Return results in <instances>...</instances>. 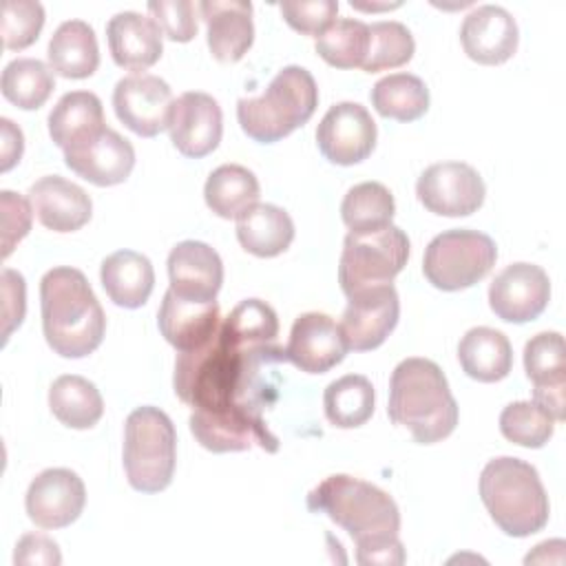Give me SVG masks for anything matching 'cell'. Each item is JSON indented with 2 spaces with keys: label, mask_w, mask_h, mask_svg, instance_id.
Returning a JSON list of instances; mask_svg holds the SVG:
<instances>
[{
  "label": "cell",
  "mask_w": 566,
  "mask_h": 566,
  "mask_svg": "<svg viewBox=\"0 0 566 566\" xmlns=\"http://www.w3.org/2000/svg\"><path fill=\"white\" fill-rule=\"evenodd\" d=\"M221 325L237 343L245 347H268L274 345L279 336V316L261 298L241 301Z\"/></svg>",
  "instance_id": "60d3db41"
},
{
  "label": "cell",
  "mask_w": 566,
  "mask_h": 566,
  "mask_svg": "<svg viewBox=\"0 0 566 566\" xmlns=\"http://www.w3.org/2000/svg\"><path fill=\"white\" fill-rule=\"evenodd\" d=\"M0 126H2L0 170L7 172V170H11L20 161L22 150H24V137H22V130L11 119H7V117L0 119Z\"/></svg>",
  "instance_id": "c3c4849f"
},
{
  "label": "cell",
  "mask_w": 566,
  "mask_h": 566,
  "mask_svg": "<svg viewBox=\"0 0 566 566\" xmlns=\"http://www.w3.org/2000/svg\"><path fill=\"white\" fill-rule=\"evenodd\" d=\"M416 42L411 31L396 20L369 24V51L363 62L365 73H378L407 64L413 57Z\"/></svg>",
  "instance_id": "ab89813d"
},
{
  "label": "cell",
  "mask_w": 566,
  "mask_h": 566,
  "mask_svg": "<svg viewBox=\"0 0 566 566\" xmlns=\"http://www.w3.org/2000/svg\"><path fill=\"white\" fill-rule=\"evenodd\" d=\"M495 241L478 230L455 228L433 237L422 256L427 281L444 292H458L482 281L495 265Z\"/></svg>",
  "instance_id": "ba28073f"
},
{
  "label": "cell",
  "mask_w": 566,
  "mask_h": 566,
  "mask_svg": "<svg viewBox=\"0 0 566 566\" xmlns=\"http://www.w3.org/2000/svg\"><path fill=\"white\" fill-rule=\"evenodd\" d=\"M369 51V27L354 18L334 20L318 38L316 53L336 69L363 66Z\"/></svg>",
  "instance_id": "74e56055"
},
{
  "label": "cell",
  "mask_w": 566,
  "mask_h": 566,
  "mask_svg": "<svg viewBox=\"0 0 566 566\" xmlns=\"http://www.w3.org/2000/svg\"><path fill=\"white\" fill-rule=\"evenodd\" d=\"M263 409L256 407H234L221 413H208L192 409L190 413V431L197 442L212 453L228 451H245L252 444H259L263 451H279V440L270 433Z\"/></svg>",
  "instance_id": "8fae6325"
},
{
  "label": "cell",
  "mask_w": 566,
  "mask_h": 566,
  "mask_svg": "<svg viewBox=\"0 0 566 566\" xmlns=\"http://www.w3.org/2000/svg\"><path fill=\"white\" fill-rule=\"evenodd\" d=\"M146 9L168 40L190 42L197 35L199 9L190 0H150Z\"/></svg>",
  "instance_id": "7bdbcfd3"
},
{
  "label": "cell",
  "mask_w": 566,
  "mask_h": 566,
  "mask_svg": "<svg viewBox=\"0 0 566 566\" xmlns=\"http://www.w3.org/2000/svg\"><path fill=\"white\" fill-rule=\"evenodd\" d=\"M517 22L497 4H482L464 15L460 42L464 53L478 64H502L517 51Z\"/></svg>",
  "instance_id": "ffe728a7"
},
{
  "label": "cell",
  "mask_w": 566,
  "mask_h": 566,
  "mask_svg": "<svg viewBox=\"0 0 566 566\" xmlns=\"http://www.w3.org/2000/svg\"><path fill=\"white\" fill-rule=\"evenodd\" d=\"M387 416L405 427L418 444H433L453 433L458 402L447 376L429 358H405L389 378Z\"/></svg>",
  "instance_id": "277c9868"
},
{
  "label": "cell",
  "mask_w": 566,
  "mask_h": 566,
  "mask_svg": "<svg viewBox=\"0 0 566 566\" xmlns=\"http://www.w3.org/2000/svg\"><path fill=\"white\" fill-rule=\"evenodd\" d=\"M2 95L22 111L40 108L55 88L51 66L38 57H18L2 71Z\"/></svg>",
  "instance_id": "8d00e7d4"
},
{
  "label": "cell",
  "mask_w": 566,
  "mask_h": 566,
  "mask_svg": "<svg viewBox=\"0 0 566 566\" xmlns=\"http://www.w3.org/2000/svg\"><path fill=\"white\" fill-rule=\"evenodd\" d=\"M172 102L170 86L150 73H130L113 91L117 119L139 137H155L168 128Z\"/></svg>",
  "instance_id": "7c38bea8"
},
{
  "label": "cell",
  "mask_w": 566,
  "mask_h": 566,
  "mask_svg": "<svg viewBox=\"0 0 566 566\" xmlns=\"http://www.w3.org/2000/svg\"><path fill=\"white\" fill-rule=\"evenodd\" d=\"M40 310L44 338L62 358H84L102 345L106 316L80 270H49L40 281Z\"/></svg>",
  "instance_id": "3957f363"
},
{
  "label": "cell",
  "mask_w": 566,
  "mask_h": 566,
  "mask_svg": "<svg viewBox=\"0 0 566 566\" xmlns=\"http://www.w3.org/2000/svg\"><path fill=\"white\" fill-rule=\"evenodd\" d=\"M480 497L491 520L511 537H528L548 522L551 504L533 464L502 455L484 464Z\"/></svg>",
  "instance_id": "5b68a950"
},
{
  "label": "cell",
  "mask_w": 566,
  "mask_h": 566,
  "mask_svg": "<svg viewBox=\"0 0 566 566\" xmlns=\"http://www.w3.org/2000/svg\"><path fill=\"white\" fill-rule=\"evenodd\" d=\"M555 422L557 420L535 400L511 402L500 413L502 436L526 449L544 447L553 438Z\"/></svg>",
  "instance_id": "f35d334b"
},
{
  "label": "cell",
  "mask_w": 566,
  "mask_h": 566,
  "mask_svg": "<svg viewBox=\"0 0 566 566\" xmlns=\"http://www.w3.org/2000/svg\"><path fill=\"white\" fill-rule=\"evenodd\" d=\"M49 66L69 80L91 77L99 66V46L91 24L84 20L62 22L49 40Z\"/></svg>",
  "instance_id": "f1b7e54d"
},
{
  "label": "cell",
  "mask_w": 566,
  "mask_h": 566,
  "mask_svg": "<svg viewBox=\"0 0 566 566\" xmlns=\"http://www.w3.org/2000/svg\"><path fill=\"white\" fill-rule=\"evenodd\" d=\"M458 360L469 378L497 382L513 367V347L500 329L473 327L458 343Z\"/></svg>",
  "instance_id": "f546056e"
},
{
  "label": "cell",
  "mask_w": 566,
  "mask_h": 566,
  "mask_svg": "<svg viewBox=\"0 0 566 566\" xmlns=\"http://www.w3.org/2000/svg\"><path fill=\"white\" fill-rule=\"evenodd\" d=\"M237 239L254 256H279L294 239V221L274 203H256L237 219Z\"/></svg>",
  "instance_id": "4dcf8cb0"
},
{
  "label": "cell",
  "mask_w": 566,
  "mask_h": 566,
  "mask_svg": "<svg viewBox=\"0 0 566 566\" xmlns=\"http://www.w3.org/2000/svg\"><path fill=\"white\" fill-rule=\"evenodd\" d=\"M551 301L548 274L535 263H511L489 287L493 314L506 323L535 321Z\"/></svg>",
  "instance_id": "9a60e30c"
},
{
  "label": "cell",
  "mask_w": 566,
  "mask_h": 566,
  "mask_svg": "<svg viewBox=\"0 0 566 566\" xmlns=\"http://www.w3.org/2000/svg\"><path fill=\"white\" fill-rule=\"evenodd\" d=\"M376 394L371 382L360 374H347L332 380L323 394L327 420L338 429H356L374 413Z\"/></svg>",
  "instance_id": "e575fe53"
},
{
  "label": "cell",
  "mask_w": 566,
  "mask_h": 566,
  "mask_svg": "<svg viewBox=\"0 0 566 566\" xmlns=\"http://www.w3.org/2000/svg\"><path fill=\"white\" fill-rule=\"evenodd\" d=\"M376 135V122L365 106L356 102H338L323 115L316 128V144L327 161L354 166L371 155Z\"/></svg>",
  "instance_id": "4fadbf2b"
},
{
  "label": "cell",
  "mask_w": 566,
  "mask_h": 566,
  "mask_svg": "<svg viewBox=\"0 0 566 566\" xmlns=\"http://www.w3.org/2000/svg\"><path fill=\"white\" fill-rule=\"evenodd\" d=\"M177 431L157 407L144 405L128 413L124 424V471L139 493H159L172 482Z\"/></svg>",
  "instance_id": "52a82bcc"
},
{
  "label": "cell",
  "mask_w": 566,
  "mask_h": 566,
  "mask_svg": "<svg viewBox=\"0 0 566 566\" xmlns=\"http://www.w3.org/2000/svg\"><path fill=\"white\" fill-rule=\"evenodd\" d=\"M265 360H285V349L276 345L245 347L237 343L223 325L201 347L179 352L175 360V394L192 409L221 413L234 407H256V374Z\"/></svg>",
  "instance_id": "6da1fadb"
},
{
  "label": "cell",
  "mask_w": 566,
  "mask_h": 566,
  "mask_svg": "<svg viewBox=\"0 0 566 566\" xmlns=\"http://www.w3.org/2000/svg\"><path fill=\"white\" fill-rule=\"evenodd\" d=\"M104 128L102 99L91 91L64 93L49 113V135L62 150L95 139Z\"/></svg>",
  "instance_id": "4316f807"
},
{
  "label": "cell",
  "mask_w": 566,
  "mask_h": 566,
  "mask_svg": "<svg viewBox=\"0 0 566 566\" xmlns=\"http://www.w3.org/2000/svg\"><path fill=\"white\" fill-rule=\"evenodd\" d=\"M307 509L325 513L356 542V562L402 564L405 548L398 539L400 511L389 493L347 473L325 478L307 493Z\"/></svg>",
  "instance_id": "7a4b0ae2"
},
{
  "label": "cell",
  "mask_w": 566,
  "mask_h": 566,
  "mask_svg": "<svg viewBox=\"0 0 566 566\" xmlns=\"http://www.w3.org/2000/svg\"><path fill=\"white\" fill-rule=\"evenodd\" d=\"M283 20L303 35H321L338 13L336 0H312V2H281Z\"/></svg>",
  "instance_id": "ee69618b"
},
{
  "label": "cell",
  "mask_w": 566,
  "mask_h": 566,
  "mask_svg": "<svg viewBox=\"0 0 566 566\" xmlns=\"http://www.w3.org/2000/svg\"><path fill=\"white\" fill-rule=\"evenodd\" d=\"M49 407L53 416L71 429H91L104 413L99 389L84 376L64 374L49 389Z\"/></svg>",
  "instance_id": "d6a6232c"
},
{
  "label": "cell",
  "mask_w": 566,
  "mask_h": 566,
  "mask_svg": "<svg viewBox=\"0 0 566 566\" xmlns=\"http://www.w3.org/2000/svg\"><path fill=\"white\" fill-rule=\"evenodd\" d=\"M208 29V49L223 64L239 62L254 42L252 4L245 0H203L197 4Z\"/></svg>",
  "instance_id": "603a6c76"
},
{
  "label": "cell",
  "mask_w": 566,
  "mask_h": 566,
  "mask_svg": "<svg viewBox=\"0 0 566 566\" xmlns=\"http://www.w3.org/2000/svg\"><path fill=\"white\" fill-rule=\"evenodd\" d=\"M44 27V7L33 0L2 2V44L9 51L31 46Z\"/></svg>",
  "instance_id": "b9f144b4"
},
{
  "label": "cell",
  "mask_w": 566,
  "mask_h": 566,
  "mask_svg": "<svg viewBox=\"0 0 566 566\" xmlns=\"http://www.w3.org/2000/svg\"><path fill=\"white\" fill-rule=\"evenodd\" d=\"M347 307L340 318V329L347 347L354 352H369L385 343L400 316L398 292L391 283L374 285L347 296Z\"/></svg>",
  "instance_id": "5bb4252c"
},
{
  "label": "cell",
  "mask_w": 566,
  "mask_h": 566,
  "mask_svg": "<svg viewBox=\"0 0 566 566\" xmlns=\"http://www.w3.org/2000/svg\"><path fill=\"white\" fill-rule=\"evenodd\" d=\"M524 369L533 380V400L555 420H564L566 402V349L559 332H539L524 347Z\"/></svg>",
  "instance_id": "d6986e66"
},
{
  "label": "cell",
  "mask_w": 566,
  "mask_h": 566,
  "mask_svg": "<svg viewBox=\"0 0 566 566\" xmlns=\"http://www.w3.org/2000/svg\"><path fill=\"white\" fill-rule=\"evenodd\" d=\"M0 208H2V256L7 259L13 252V248L29 234L33 208L29 199L11 190L0 192Z\"/></svg>",
  "instance_id": "f6af8a7d"
},
{
  "label": "cell",
  "mask_w": 566,
  "mask_h": 566,
  "mask_svg": "<svg viewBox=\"0 0 566 566\" xmlns=\"http://www.w3.org/2000/svg\"><path fill=\"white\" fill-rule=\"evenodd\" d=\"M316 106L318 88L312 73L290 64L272 77L263 95L237 102V119L250 139L274 144L307 124Z\"/></svg>",
  "instance_id": "8992f818"
},
{
  "label": "cell",
  "mask_w": 566,
  "mask_h": 566,
  "mask_svg": "<svg viewBox=\"0 0 566 566\" xmlns=\"http://www.w3.org/2000/svg\"><path fill=\"white\" fill-rule=\"evenodd\" d=\"M27 199L38 221L53 232H75L88 223L93 214V203L86 190L60 175L40 177L29 188Z\"/></svg>",
  "instance_id": "cb8c5ba5"
},
{
  "label": "cell",
  "mask_w": 566,
  "mask_h": 566,
  "mask_svg": "<svg viewBox=\"0 0 566 566\" xmlns=\"http://www.w3.org/2000/svg\"><path fill=\"white\" fill-rule=\"evenodd\" d=\"M102 287L108 298L126 310L142 307L155 285V270L148 256L135 250H117L102 261Z\"/></svg>",
  "instance_id": "83f0119b"
},
{
  "label": "cell",
  "mask_w": 566,
  "mask_h": 566,
  "mask_svg": "<svg viewBox=\"0 0 566 566\" xmlns=\"http://www.w3.org/2000/svg\"><path fill=\"white\" fill-rule=\"evenodd\" d=\"M396 214V201L389 188L378 181H363L347 190L340 203V217L349 232H374L391 223Z\"/></svg>",
  "instance_id": "d590c367"
},
{
  "label": "cell",
  "mask_w": 566,
  "mask_h": 566,
  "mask_svg": "<svg viewBox=\"0 0 566 566\" xmlns=\"http://www.w3.org/2000/svg\"><path fill=\"white\" fill-rule=\"evenodd\" d=\"M170 142L184 157L210 155L223 135V115L217 99L201 91H186L172 102Z\"/></svg>",
  "instance_id": "e0dca14e"
},
{
  "label": "cell",
  "mask_w": 566,
  "mask_h": 566,
  "mask_svg": "<svg viewBox=\"0 0 566 566\" xmlns=\"http://www.w3.org/2000/svg\"><path fill=\"white\" fill-rule=\"evenodd\" d=\"M170 290L184 298L217 301L223 283V261L203 241H181L168 254Z\"/></svg>",
  "instance_id": "44dd1931"
},
{
  "label": "cell",
  "mask_w": 566,
  "mask_h": 566,
  "mask_svg": "<svg viewBox=\"0 0 566 566\" xmlns=\"http://www.w3.org/2000/svg\"><path fill=\"white\" fill-rule=\"evenodd\" d=\"M261 195L259 179L252 170L239 164H223L214 168L203 186L208 208L221 219H239L256 206Z\"/></svg>",
  "instance_id": "1f68e13d"
},
{
  "label": "cell",
  "mask_w": 566,
  "mask_h": 566,
  "mask_svg": "<svg viewBox=\"0 0 566 566\" xmlns=\"http://www.w3.org/2000/svg\"><path fill=\"white\" fill-rule=\"evenodd\" d=\"M64 164L95 186H115L128 179L135 166V148L113 128H104L95 139L64 150Z\"/></svg>",
  "instance_id": "7402d4cb"
},
{
  "label": "cell",
  "mask_w": 566,
  "mask_h": 566,
  "mask_svg": "<svg viewBox=\"0 0 566 566\" xmlns=\"http://www.w3.org/2000/svg\"><path fill=\"white\" fill-rule=\"evenodd\" d=\"M378 115L396 122H416L429 108L427 84L411 73H391L378 80L369 93Z\"/></svg>",
  "instance_id": "836d02e7"
},
{
  "label": "cell",
  "mask_w": 566,
  "mask_h": 566,
  "mask_svg": "<svg viewBox=\"0 0 566 566\" xmlns=\"http://www.w3.org/2000/svg\"><path fill=\"white\" fill-rule=\"evenodd\" d=\"M418 201L440 217H469L486 195L480 172L464 161H438L422 170L416 181Z\"/></svg>",
  "instance_id": "30bf717a"
},
{
  "label": "cell",
  "mask_w": 566,
  "mask_h": 566,
  "mask_svg": "<svg viewBox=\"0 0 566 566\" xmlns=\"http://www.w3.org/2000/svg\"><path fill=\"white\" fill-rule=\"evenodd\" d=\"M349 352L340 325L321 312L296 316L285 345V360L305 374H325Z\"/></svg>",
  "instance_id": "ac0fdd59"
},
{
  "label": "cell",
  "mask_w": 566,
  "mask_h": 566,
  "mask_svg": "<svg viewBox=\"0 0 566 566\" xmlns=\"http://www.w3.org/2000/svg\"><path fill=\"white\" fill-rule=\"evenodd\" d=\"M157 325L161 336L177 349V352H190L201 345H206L219 329L221 316H219V303L208 301H190L179 294H175L170 287L164 294Z\"/></svg>",
  "instance_id": "d4e9b609"
},
{
  "label": "cell",
  "mask_w": 566,
  "mask_h": 566,
  "mask_svg": "<svg viewBox=\"0 0 566 566\" xmlns=\"http://www.w3.org/2000/svg\"><path fill=\"white\" fill-rule=\"evenodd\" d=\"M86 504V486L71 469H46L38 473L24 497L29 520L40 528H64L73 524Z\"/></svg>",
  "instance_id": "2e32d148"
},
{
  "label": "cell",
  "mask_w": 566,
  "mask_h": 566,
  "mask_svg": "<svg viewBox=\"0 0 566 566\" xmlns=\"http://www.w3.org/2000/svg\"><path fill=\"white\" fill-rule=\"evenodd\" d=\"M161 31L137 11H119L106 24V40L117 66L142 73L153 66L164 51Z\"/></svg>",
  "instance_id": "484cf974"
},
{
  "label": "cell",
  "mask_w": 566,
  "mask_h": 566,
  "mask_svg": "<svg viewBox=\"0 0 566 566\" xmlns=\"http://www.w3.org/2000/svg\"><path fill=\"white\" fill-rule=\"evenodd\" d=\"M27 312L24 276L11 268L2 270V343L22 325Z\"/></svg>",
  "instance_id": "bcb514c9"
},
{
  "label": "cell",
  "mask_w": 566,
  "mask_h": 566,
  "mask_svg": "<svg viewBox=\"0 0 566 566\" xmlns=\"http://www.w3.org/2000/svg\"><path fill=\"white\" fill-rule=\"evenodd\" d=\"M62 562L57 544L40 533H24L13 553V564L18 566H57Z\"/></svg>",
  "instance_id": "7dc6e473"
},
{
  "label": "cell",
  "mask_w": 566,
  "mask_h": 566,
  "mask_svg": "<svg viewBox=\"0 0 566 566\" xmlns=\"http://www.w3.org/2000/svg\"><path fill=\"white\" fill-rule=\"evenodd\" d=\"M407 259L409 237L394 223L374 232H349L338 261L340 290L345 296H352L360 290L391 283L407 265Z\"/></svg>",
  "instance_id": "9c48e42d"
}]
</instances>
